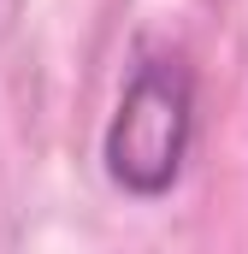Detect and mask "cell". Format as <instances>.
Returning a JSON list of instances; mask_svg holds the SVG:
<instances>
[{
    "label": "cell",
    "mask_w": 248,
    "mask_h": 254,
    "mask_svg": "<svg viewBox=\"0 0 248 254\" xmlns=\"http://www.w3.org/2000/svg\"><path fill=\"white\" fill-rule=\"evenodd\" d=\"M195 148V71L184 54L148 48L130 65L119 107L101 130V166L130 201H166Z\"/></svg>",
    "instance_id": "cell-1"
}]
</instances>
